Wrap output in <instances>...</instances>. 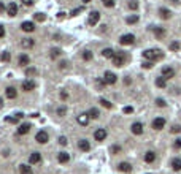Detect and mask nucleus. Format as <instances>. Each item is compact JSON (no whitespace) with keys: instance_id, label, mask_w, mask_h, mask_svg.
Returning <instances> with one entry per match:
<instances>
[{"instance_id":"nucleus-18","label":"nucleus","mask_w":181,"mask_h":174,"mask_svg":"<svg viewBox=\"0 0 181 174\" xmlns=\"http://www.w3.org/2000/svg\"><path fill=\"white\" fill-rule=\"evenodd\" d=\"M30 128H32L30 123H21L19 128H18V134H27L30 131Z\"/></svg>"},{"instance_id":"nucleus-29","label":"nucleus","mask_w":181,"mask_h":174,"mask_svg":"<svg viewBox=\"0 0 181 174\" xmlns=\"http://www.w3.org/2000/svg\"><path fill=\"white\" fill-rule=\"evenodd\" d=\"M115 54H116V52L113 51L111 48H105L103 51H102V55H103V57H106V59H111V57H113V55H115Z\"/></svg>"},{"instance_id":"nucleus-54","label":"nucleus","mask_w":181,"mask_h":174,"mask_svg":"<svg viewBox=\"0 0 181 174\" xmlns=\"http://www.w3.org/2000/svg\"><path fill=\"white\" fill-rule=\"evenodd\" d=\"M5 11V5H3V2H0V13H3Z\"/></svg>"},{"instance_id":"nucleus-2","label":"nucleus","mask_w":181,"mask_h":174,"mask_svg":"<svg viewBox=\"0 0 181 174\" xmlns=\"http://www.w3.org/2000/svg\"><path fill=\"white\" fill-rule=\"evenodd\" d=\"M119 43L122 44V46H130V44L135 43V35H132V33H126V35H122L119 38Z\"/></svg>"},{"instance_id":"nucleus-4","label":"nucleus","mask_w":181,"mask_h":174,"mask_svg":"<svg viewBox=\"0 0 181 174\" xmlns=\"http://www.w3.org/2000/svg\"><path fill=\"white\" fill-rule=\"evenodd\" d=\"M99 21H100V13H99V11H91L89 18H87V24L89 25H95V24H99Z\"/></svg>"},{"instance_id":"nucleus-35","label":"nucleus","mask_w":181,"mask_h":174,"mask_svg":"<svg viewBox=\"0 0 181 174\" xmlns=\"http://www.w3.org/2000/svg\"><path fill=\"white\" fill-rule=\"evenodd\" d=\"M83 60H86V62L92 60V52H91V51H84L83 52Z\"/></svg>"},{"instance_id":"nucleus-13","label":"nucleus","mask_w":181,"mask_h":174,"mask_svg":"<svg viewBox=\"0 0 181 174\" xmlns=\"http://www.w3.org/2000/svg\"><path fill=\"white\" fill-rule=\"evenodd\" d=\"M130 130H132L133 134H141V133H143V123H141V122H133Z\"/></svg>"},{"instance_id":"nucleus-6","label":"nucleus","mask_w":181,"mask_h":174,"mask_svg":"<svg viewBox=\"0 0 181 174\" xmlns=\"http://www.w3.org/2000/svg\"><path fill=\"white\" fill-rule=\"evenodd\" d=\"M21 89H22L24 92H30V90H33V89H35V81H32V79H26V81H22Z\"/></svg>"},{"instance_id":"nucleus-38","label":"nucleus","mask_w":181,"mask_h":174,"mask_svg":"<svg viewBox=\"0 0 181 174\" xmlns=\"http://www.w3.org/2000/svg\"><path fill=\"white\" fill-rule=\"evenodd\" d=\"M37 73H38L37 68H27V70H26V75H27V76H35Z\"/></svg>"},{"instance_id":"nucleus-19","label":"nucleus","mask_w":181,"mask_h":174,"mask_svg":"<svg viewBox=\"0 0 181 174\" xmlns=\"http://www.w3.org/2000/svg\"><path fill=\"white\" fill-rule=\"evenodd\" d=\"M89 119H91V117H89V114H87V113H86V114H80V116L76 117L78 123H80V125H84V127H86L87 123H89Z\"/></svg>"},{"instance_id":"nucleus-45","label":"nucleus","mask_w":181,"mask_h":174,"mask_svg":"<svg viewBox=\"0 0 181 174\" xmlns=\"http://www.w3.org/2000/svg\"><path fill=\"white\" fill-rule=\"evenodd\" d=\"M173 147H175V149H181V139H175Z\"/></svg>"},{"instance_id":"nucleus-47","label":"nucleus","mask_w":181,"mask_h":174,"mask_svg":"<svg viewBox=\"0 0 181 174\" xmlns=\"http://www.w3.org/2000/svg\"><path fill=\"white\" fill-rule=\"evenodd\" d=\"M181 131V127L179 125H173L172 127V133H179Z\"/></svg>"},{"instance_id":"nucleus-41","label":"nucleus","mask_w":181,"mask_h":174,"mask_svg":"<svg viewBox=\"0 0 181 174\" xmlns=\"http://www.w3.org/2000/svg\"><path fill=\"white\" fill-rule=\"evenodd\" d=\"M57 114L59 116H65L67 114V108H65V106H60V108L57 109Z\"/></svg>"},{"instance_id":"nucleus-33","label":"nucleus","mask_w":181,"mask_h":174,"mask_svg":"<svg viewBox=\"0 0 181 174\" xmlns=\"http://www.w3.org/2000/svg\"><path fill=\"white\" fill-rule=\"evenodd\" d=\"M51 59H57L59 57V55H60V49L59 48H53V49H51Z\"/></svg>"},{"instance_id":"nucleus-50","label":"nucleus","mask_w":181,"mask_h":174,"mask_svg":"<svg viewBox=\"0 0 181 174\" xmlns=\"http://www.w3.org/2000/svg\"><path fill=\"white\" fill-rule=\"evenodd\" d=\"M81 11H83V8H76V10H73V11H72V16H76L78 13H81Z\"/></svg>"},{"instance_id":"nucleus-46","label":"nucleus","mask_w":181,"mask_h":174,"mask_svg":"<svg viewBox=\"0 0 181 174\" xmlns=\"http://www.w3.org/2000/svg\"><path fill=\"white\" fill-rule=\"evenodd\" d=\"M105 84H106V82H105L103 78H99V79H97V86H99V87H103Z\"/></svg>"},{"instance_id":"nucleus-16","label":"nucleus","mask_w":181,"mask_h":174,"mask_svg":"<svg viewBox=\"0 0 181 174\" xmlns=\"http://www.w3.org/2000/svg\"><path fill=\"white\" fill-rule=\"evenodd\" d=\"M33 44H35V41H33L32 38H22V41H21V46L24 49H32Z\"/></svg>"},{"instance_id":"nucleus-12","label":"nucleus","mask_w":181,"mask_h":174,"mask_svg":"<svg viewBox=\"0 0 181 174\" xmlns=\"http://www.w3.org/2000/svg\"><path fill=\"white\" fill-rule=\"evenodd\" d=\"M40 161H41L40 152H32V154H30V157H29V163H30V165H38Z\"/></svg>"},{"instance_id":"nucleus-42","label":"nucleus","mask_w":181,"mask_h":174,"mask_svg":"<svg viewBox=\"0 0 181 174\" xmlns=\"http://www.w3.org/2000/svg\"><path fill=\"white\" fill-rule=\"evenodd\" d=\"M110 150H111V154H119L121 152V147H119V146H113Z\"/></svg>"},{"instance_id":"nucleus-25","label":"nucleus","mask_w":181,"mask_h":174,"mask_svg":"<svg viewBox=\"0 0 181 174\" xmlns=\"http://www.w3.org/2000/svg\"><path fill=\"white\" fill-rule=\"evenodd\" d=\"M19 173H21V174H33L30 165H21V166H19Z\"/></svg>"},{"instance_id":"nucleus-28","label":"nucleus","mask_w":181,"mask_h":174,"mask_svg":"<svg viewBox=\"0 0 181 174\" xmlns=\"http://www.w3.org/2000/svg\"><path fill=\"white\" fill-rule=\"evenodd\" d=\"M156 86L159 87V89H164L167 86V79L164 76H161V78H156Z\"/></svg>"},{"instance_id":"nucleus-5","label":"nucleus","mask_w":181,"mask_h":174,"mask_svg":"<svg viewBox=\"0 0 181 174\" xmlns=\"http://www.w3.org/2000/svg\"><path fill=\"white\" fill-rule=\"evenodd\" d=\"M111 63L115 65V66H122V65H124V54L116 52V54L111 57Z\"/></svg>"},{"instance_id":"nucleus-37","label":"nucleus","mask_w":181,"mask_h":174,"mask_svg":"<svg viewBox=\"0 0 181 174\" xmlns=\"http://www.w3.org/2000/svg\"><path fill=\"white\" fill-rule=\"evenodd\" d=\"M102 2H103V5L106 8H113V7H115V0H102Z\"/></svg>"},{"instance_id":"nucleus-1","label":"nucleus","mask_w":181,"mask_h":174,"mask_svg":"<svg viewBox=\"0 0 181 174\" xmlns=\"http://www.w3.org/2000/svg\"><path fill=\"white\" fill-rule=\"evenodd\" d=\"M143 57L146 60L156 62V60H161L164 57V54H162V51H159V49H146V51H143Z\"/></svg>"},{"instance_id":"nucleus-43","label":"nucleus","mask_w":181,"mask_h":174,"mask_svg":"<svg viewBox=\"0 0 181 174\" xmlns=\"http://www.w3.org/2000/svg\"><path fill=\"white\" fill-rule=\"evenodd\" d=\"M156 105L159 106V108H164V106H165V102H164L162 98H157V100H156Z\"/></svg>"},{"instance_id":"nucleus-14","label":"nucleus","mask_w":181,"mask_h":174,"mask_svg":"<svg viewBox=\"0 0 181 174\" xmlns=\"http://www.w3.org/2000/svg\"><path fill=\"white\" fill-rule=\"evenodd\" d=\"M7 13L13 18V16H16L18 14V5H16L14 2H10V5L7 7Z\"/></svg>"},{"instance_id":"nucleus-55","label":"nucleus","mask_w":181,"mask_h":174,"mask_svg":"<svg viewBox=\"0 0 181 174\" xmlns=\"http://www.w3.org/2000/svg\"><path fill=\"white\" fill-rule=\"evenodd\" d=\"M60 98L65 100V98H67V92H60Z\"/></svg>"},{"instance_id":"nucleus-40","label":"nucleus","mask_w":181,"mask_h":174,"mask_svg":"<svg viewBox=\"0 0 181 174\" xmlns=\"http://www.w3.org/2000/svg\"><path fill=\"white\" fill-rule=\"evenodd\" d=\"M170 49H172V51H178V49H179V43L178 41H173L170 44Z\"/></svg>"},{"instance_id":"nucleus-52","label":"nucleus","mask_w":181,"mask_h":174,"mask_svg":"<svg viewBox=\"0 0 181 174\" xmlns=\"http://www.w3.org/2000/svg\"><path fill=\"white\" fill-rule=\"evenodd\" d=\"M132 111H133V109L130 108V106H127V108H124V113H126V114H130Z\"/></svg>"},{"instance_id":"nucleus-53","label":"nucleus","mask_w":181,"mask_h":174,"mask_svg":"<svg viewBox=\"0 0 181 174\" xmlns=\"http://www.w3.org/2000/svg\"><path fill=\"white\" fill-rule=\"evenodd\" d=\"M65 66H67V62H60L59 63V68H65Z\"/></svg>"},{"instance_id":"nucleus-44","label":"nucleus","mask_w":181,"mask_h":174,"mask_svg":"<svg viewBox=\"0 0 181 174\" xmlns=\"http://www.w3.org/2000/svg\"><path fill=\"white\" fill-rule=\"evenodd\" d=\"M35 19H37V21H40V22H43V21H44L43 13H37V14H35Z\"/></svg>"},{"instance_id":"nucleus-20","label":"nucleus","mask_w":181,"mask_h":174,"mask_svg":"<svg viewBox=\"0 0 181 174\" xmlns=\"http://www.w3.org/2000/svg\"><path fill=\"white\" fill-rule=\"evenodd\" d=\"M5 95H7V98L13 100V98L18 97V92H16L14 87H7V89H5Z\"/></svg>"},{"instance_id":"nucleus-17","label":"nucleus","mask_w":181,"mask_h":174,"mask_svg":"<svg viewBox=\"0 0 181 174\" xmlns=\"http://www.w3.org/2000/svg\"><path fill=\"white\" fill-rule=\"evenodd\" d=\"M78 147H80V150H83V152H87L91 149V144H89L87 139H80V141H78Z\"/></svg>"},{"instance_id":"nucleus-24","label":"nucleus","mask_w":181,"mask_h":174,"mask_svg":"<svg viewBox=\"0 0 181 174\" xmlns=\"http://www.w3.org/2000/svg\"><path fill=\"white\" fill-rule=\"evenodd\" d=\"M154 160H156V154L152 152V150H148V152L145 154V161L146 163H152Z\"/></svg>"},{"instance_id":"nucleus-56","label":"nucleus","mask_w":181,"mask_h":174,"mask_svg":"<svg viewBox=\"0 0 181 174\" xmlns=\"http://www.w3.org/2000/svg\"><path fill=\"white\" fill-rule=\"evenodd\" d=\"M2 108H3V100L0 98V109H2Z\"/></svg>"},{"instance_id":"nucleus-15","label":"nucleus","mask_w":181,"mask_h":174,"mask_svg":"<svg viewBox=\"0 0 181 174\" xmlns=\"http://www.w3.org/2000/svg\"><path fill=\"white\" fill-rule=\"evenodd\" d=\"M118 170L121 173H132V165L127 163V161H122V163L118 165Z\"/></svg>"},{"instance_id":"nucleus-48","label":"nucleus","mask_w":181,"mask_h":174,"mask_svg":"<svg viewBox=\"0 0 181 174\" xmlns=\"http://www.w3.org/2000/svg\"><path fill=\"white\" fill-rule=\"evenodd\" d=\"M59 144L65 146V144H67V138H65V136H60V138H59Z\"/></svg>"},{"instance_id":"nucleus-49","label":"nucleus","mask_w":181,"mask_h":174,"mask_svg":"<svg viewBox=\"0 0 181 174\" xmlns=\"http://www.w3.org/2000/svg\"><path fill=\"white\" fill-rule=\"evenodd\" d=\"M5 37V27L0 24V38H3Z\"/></svg>"},{"instance_id":"nucleus-3","label":"nucleus","mask_w":181,"mask_h":174,"mask_svg":"<svg viewBox=\"0 0 181 174\" xmlns=\"http://www.w3.org/2000/svg\"><path fill=\"white\" fill-rule=\"evenodd\" d=\"M35 141L40 143V144H46V143L49 141V134H48V131L40 130V131L35 134Z\"/></svg>"},{"instance_id":"nucleus-31","label":"nucleus","mask_w":181,"mask_h":174,"mask_svg":"<svg viewBox=\"0 0 181 174\" xmlns=\"http://www.w3.org/2000/svg\"><path fill=\"white\" fill-rule=\"evenodd\" d=\"M126 22H127V24H137V22H138V16L137 14H130V16H127V19H126Z\"/></svg>"},{"instance_id":"nucleus-7","label":"nucleus","mask_w":181,"mask_h":174,"mask_svg":"<svg viewBox=\"0 0 181 174\" xmlns=\"http://www.w3.org/2000/svg\"><path fill=\"white\" fill-rule=\"evenodd\" d=\"M164 127H165V119H164V117H156V119L152 120V128H154V130H162Z\"/></svg>"},{"instance_id":"nucleus-36","label":"nucleus","mask_w":181,"mask_h":174,"mask_svg":"<svg viewBox=\"0 0 181 174\" xmlns=\"http://www.w3.org/2000/svg\"><path fill=\"white\" fill-rule=\"evenodd\" d=\"M100 105L103 106V108H108V109H110V108H113V105L108 102V100H105V98H100Z\"/></svg>"},{"instance_id":"nucleus-9","label":"nucleus","mask_w":181,"mask_h":174,"mask_svg":"<svg viewBox=\"0 0 181 174\" xmlns=\"http://www.w3.org/2000/svg\"><path fill=\"white\" fill-rule=\"evenodd\" d=\"M94 138H95V141H105L106 130H105V128H99V130H95L94 131Z\"/></svg>"},{"instance_id":"nucleus-32","label":"nucleus","mask_w":181,"mask_h":174,"mask_svg":"<svg viewBox=\"0 0 181 174\" xmlns=\"http://www.w3.org/2000/svg\"><path fill=\"white\" fill-rule=\"evenodd\" d=\"M0 60H2V62H10L11 60V54L8 51H3L2 55H0Z\"/></svg>"},{"instance_id":"nucleus-39","label":"nucleus","mask_w":181,"mask_h":174,"mask_svg":"<svg viewBox=\"0 0 181 174\" xmlns=\"http://www.w3.org/2000/svg\"><path fill=\"white\" fill-rule=\"evenodd\" d=\"M141 65H143V68H152V60H145Z\"/></svg>"},{"instance_id":"nucleus-22","label":"nucleus","mask_w":181,"mask_h":174,"mask_svg":"<svg viewBox=\"0 0 181 174\" xmlns=\"http://www.w3.org/2000/svg\"><path fill=\"white\" fill-rule=\"evenodd\" d=\"M57 160H59V163H69L70 161V154L69 152H60L57 155Z\"/></svg>"},{"instance_id":"nucleus-34","label":"nucleus","mask_w":181,"mask_h":174,"mask_svg":"<svg viewBox=\"0 0 181 174\" xmlns=\"http://www.w3.org/2000/svg\"><path fill=\"white\" fill-rule=\"evenodd\" d=\"M129 8H130V10H138V2H137V0H129Z\"/></svg>"},{"instance_id":"nucleus-11","label":"nucleus","mask_w":181,"mask_h":174,"mask_svg":"<svg viewBox=\"0 0 181 174\" xmlns=\"http://www.w3.org/2000/svg\"><path fill=\"white\" fill-rule=\"evenodd\" d=\"M162 76L165 78V79H172V78L175 76V70L172 68V66H164L162 68Z\"/></svg>"},{"instance_id":"nucleus-10","label":"nucleus","mask_w":181,"mask_h":174,"mask_svg":"<svg viewBox=\"0 0 181 174\" xmlns=\"http://www.w3.org/2000/svg\"><path fill=\"white\" fill-rule=\"evenodd\" d=\"M103 79H105V82H106V84H116L118 78H116V75H115V73L106 71L105 75H103Z\"/></svg>"},{"instance_id":"nucleus-8","label":"nucleus","mask_w":181,"mask_h":174,"mask_svg":"<svg viewBox=\"0 0 181 174\" xmlns=\"http://www.w3.org/2000/svg\"><path fill=\"white\" fill-rule=\"evenodd\" d=\"M21 29L24 30V32H27V33H30V32L35 30V22H32V21H24V22L21 24Z\"/></svg>"},{"instance_id":"nucleus-21","label":"nucleus","mask_w":181,"mask_h":174,"mask_svg":"<svg viewBox=\"0 0 181 174\" xmlns=\"http://www.w3.org/2000/svg\"><path fill=\"white\" fill-rule=\"evenodd\" d=\"M152 32H154L156 38H159V40H162V38L165 37V29H164V27H154Z\"/></svg>"},{"instance_id":"nucleus-51","label":"nucleus","mask_w":181,"mask_h":174,"mask_svg":"<svg viewBox=\"0 0 181 174\" xmlns=\"http://www.w3.org/2000/svg\"><path fill=\"white\" fill-rule=\"evenodd\" d=\"M21 2L24 3V5H27V7H30V5L33 3V0H21Z\"/></svg>"},{"instance_id":"nucleus-30","label":"nucleus","mask_w":181,"mask_h":174,"mask_svg":"<svg viewBox=\"0 0 181 174\" xmlns=\"http://www.w3.org/2000/svg\"><path fill=\"white\" fill-rule=\"evenodd\" d=\"M172 168H173V171H181V158H173Z\"/></svg>"},{"instance_id":"nucleus-27","label":"nucleus","mask_w":181,"mask_h":174,"mask_svg":"<svg viewBox=\"0 0 181 174\" xmlns=\"http://www.w3.org/2000/svg\"><path fill=\"white\" fill-rule=\"evenodd\" d=\"M159 14H161L162 19H170V16H172L170 10H167V8H161L159 10Z\"/></svg>"},{"instance_id":"nucleus-26","label":"nucleus","mask_w":181,"mask_h":174,"mask_svg":"<svg viewBox=\"0 0 181 174\" xmlns=\"http://www.w3.org/2000/svg\"><path fill=\"white\" fill-rule=\"evenodd\" d=\"M87 114H89V117H91V119H99L100 111H99L97 108H91V109L87 111Z\"/></svg>"},{"instance_id":"nucleus-23","label":"nucleus","mask_w":181,"mask_h":174,"mask_svg":"<svg viewBox=\"0 0 181 174\" xmlns=\"http://www.w3.org/2000/svg\"><path fill=\"white\" fill-rule=\"evenodd\" d=\"M18 62H19L21 66H27V65H29V62H30V59H29V55H27V54H21Z\"/></svg>"}]
</instances>
